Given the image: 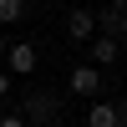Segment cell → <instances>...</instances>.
Returning <instances> with one entry per match:
<instances>
[{
	"mask_svg": "<svg viewBox=\"0 0 127 127\" xmlns=\"http://www.w3.org/2000/svg\"><path fill=\"white\" fill-rule=\"evenodd\" d=\"M112 61H117V41H112V36H97V41H92V66H112Z\"/></svg>",
	"mask_w": 127,
	"mask_h": 127,
	"instance_id": "8992f818",
	"label": "cell"
},
{
	"mask_svg": "<svg viewBox=\"0 0 127 127\" xmlns=\"http://www.w3.org/2000/svg\"><path fill=\"white\" fill-rule=\"evenodd\" d=\"M26 127H51V122H26Z\"/></svg>",
	"mask_w": 127,
	"mask_h": 127,
	"instance_id": "5bb4252c",
	"label": "cell"
},
{
	"mask_svg": "<svg viewBox=\"0 0 127 127\" xmlns=\"http://www.w3.org/2000/svg\"><path fill=\"white\" fill-rule=\"evenodd\" d=\"M5 51H10V41H5V36H0V61H5Z\"/></svg>",
	"mask_w": 127,
	"mask_h": 127,
	"instance_id": "8fae6325",
	"label": "cell"
},
{
	"mask_svg": "<svg viewBox=\"0 0 127 127\" xmlns=\"http://www.w3.org/2000/svg\"><path fill=\"white\" fill-rule=\"evenodd\" d=\"M66 87H71V97H102V66H71V76H66Z\"/></svg>",
	"mask_w": 127,
	"mask_h": 127,
	"instance_id": "6da1fadb",
	"label": "cell"
},
{
	"mask_svg": "<svg viewBox=\"0 0 127 127\" xmlns=\"http://www.w3.org/2000/svg\"><path fill=\"white\" fill-rule=\"evenodd\" d=\"M117 117H122V127H127V97H122V102H117Z\"/></svg>",
	"mask_w": 127,
	"mask_h": 127,
	"instance_id": "30bf717a",
	"label": "cell"
},
{
	"mask_svg": "<svg viewBox=\"0 0 127 127\" xmlns=\"http://www.w3.org/2000/svg\"><path fill=\"white\" fill-rule=\"evenodd\" d=\"M92 31H97V15L92 10H71L66 15V36L71 41H92Z\"/></svg>",
	"mask_w": 127,
	"mask_h": 127,
	"instance_id": "277c9868",
	"label": "cell"
},
{
	"mask_svg": "<svg viewBox=\"0 0 127 127\" xmlns=\"http://www.w3.org/2000/svg\"><path fill=\"white\" fill-rule=\"evenodd\" d=\"M26 15V0H0V26H15Z\"/></svg>",
	"mask_w": 127,
	"mask_h": 127,
	"instance_id": "52a82bcc",
	"label": "cell"
},
{
	"mask_svg": "<svg viewBox=\"0 0 127 127\" xmlns=\"http://www.w3.org/2000/svg\"><path fill=\"white\" fill-rule=\"evenodd\" d=\"M112 10H117V15H122V10H127V0H112Z\"/></svg>",
	"mask_w": 127,
	"mask_h": 127,
	"instance_id": "7c38bea8",
	"label": "cell"
},
{
	"mask_svg": "<svg viewBox=\"0 0 127 127\" xmlns=\"http://www.w3.org/2000/svg\"><path fill=\"white\" fill-rule=\"evenodd\" d=\"M10 97V71H0V102Z\"/></svg>",
	"mask_w": 127,
	"mask_h": 127,
	"instance_id": "9c48e42d",
	"label": "cell"
},
{
	"mask_svg": "<svg viewBox=\"0 0 127 127\" xmlns=\"http://www.w3.org/2000/svg\"><path fill=\"white\" fill-rule=\"evenodd\" d=\"M0 127H26V117H20V112H5V117H0Z\"/></svg>",
	"mask_w": 127,
	"mask_h": 127,
	"instance_id": "ba28073f",
	"label": "cell"
},
{
	"mask_svg": "<svg viewBox=\"0 0 127 127\" xmlns=\"http://www.w3.org/2000/svg\"><path fill=\"white\" fill-rule=\"evenodd\" d=\"M5 71L10 76H31V71H36V46H31V41H15V46L5 51Z\"/></svg>",
	"mask_w": 127,
	"mask_h": 127,
	"instance_id": "3957f363",
	"label": "cell"
},
{
	"mask_svg": "<svg viewBox=\"0 0 127 127\" xmlns=\"http://www.w3.org/2000/svg\"><path fill=\"white\" fill-rule=\"evenodd\" d=\"M117 31H122V36H127V10H122V20H117Z\"/></svg>",
	"mask_w": 127,
	"mask_h": 127,
	"instance_id": "4fadbf2b",
	"label": "cell"
},
{
	"mask_svg": "<svg viewBox=\"0 0 127 127\" xmlns=\"http://www.w3.org/2000/svg\"><path fill=\"white\" fill-rule=\"evenodd\" d=\"M20 117L26 122H51L56 117V97H51V92H31V97L20 102Z\"/></svg>",
	"mask_w": 127,
	"mask_h": 127,
	"instance_id": "7a4b0ae2",
	"label": "cell"
},
{
	"mask_svg": "<svg viewBox=\"0 0 127 127\" xmlns=\"http://www.w3.org/2000/svg\"><path fill=\"white\" fill-rule=\"evenodd\" d=\"M87 127H122L117 102H92V107H87Z\"/></svg>",
	"mask_w": 127,
	"mask_h": 127,
	"instance_id": "5b68a950",
	"label": "cell"
}]
</instances>
